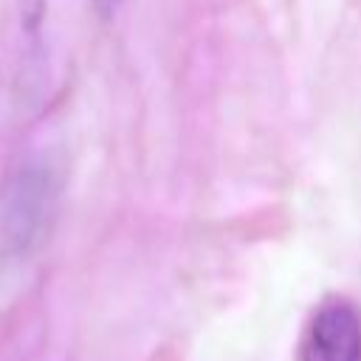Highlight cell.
I'll return each mask as SVG.
<instances>
[{"label":"cell","instance_id":"4","mask_svg":"<svg viewBox=\"0 0 361 361\" xmlns=\"http://www.w3.org/2000/svg\"><path fill=\"white\" fill-rule=\"evenodd\" d=\"M107 3H110V0H99V6H107Z\"/></svg>","mask_w":361,"mask_h":361},{"label":"cell","instance_id":"3","mask_svg":"<svg viewBox=\"0 0 361 361\" xmlns=\"http://www.w3.org/2000/svg\"><path fill=\"white\" fill-rule=\"evenodd\" d=\"M42 11H45V0H20V17H23V28L25 31H34L42 20Z\"/></svg>","mask_w":361,"mask_h":361},{"label":"cell","instance_id":"1","mask_svg":"<svg viewBox=\"0 0 361 361\" xmlns=\"http://www.w3.org/2000/svg\"><path fill=\"white\" fill-rule=\"evenodd\" d=\"M56 180L45 164H25L0 186V240L11 251L37 248L51 231Z\"/></svg>","mask_w":361,"mask_h":361},{"label":"cell","instance_id":"2","mask_svg":"<svg viewBox=\"0 0 361 361\" xmlns=\"http://www.w3.org/2000/svg\"><path fill=\"white\" fill-rule=\"evenodd\" d=\"M299 361H361V313L344 299L322 305L305 327Z\"/></svg>","mask_w":361,"mask_h":361}]
</instances>
